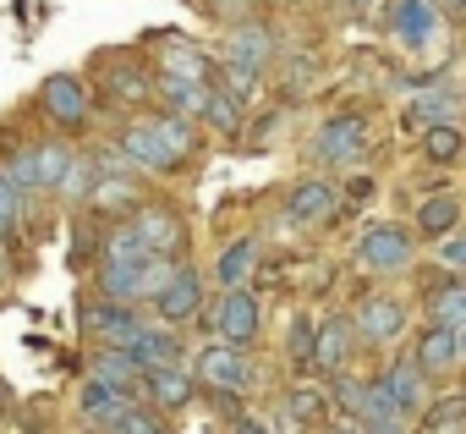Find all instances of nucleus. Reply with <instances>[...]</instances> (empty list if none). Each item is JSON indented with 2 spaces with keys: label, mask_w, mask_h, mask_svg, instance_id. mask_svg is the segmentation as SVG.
I'll use <instances>...</instances> for the list:
<instances>
[{
  "label": "nucleus",
  "mask_w": 466,
  "mask_h": 434,
  "mask_svg": "<svg viewBox=\"0 0 466 434\" xmlns=\"http://www.w3.org/2000/svg\"><path fill=\"white\" fill-rule=\"evenodd\" d=\"M121 154H127V165H137L143 176H176V170L198 154V121H192V116H170V110L132 116V121L121 127Z\"/></svg>",
  "instance_id": "1"
},
{
  "label": "nucleus",
  "mask_w": 466,
  "mask_h": 434,
  "mask_svg": "<svg viewBox=\"0 0 466 434\" xmlns=\"http://www.w3.org/2000/svg\"><path fill=\"white\" fill-rule=\"evenodd\" d=\"M72 143H61V138H39V143H23V149H12L6 154V170L28 198H45V192H61V176H66V165H72Z\"/></svg>",
  "instance_id": "2"
},
{
  "label": "nucleus",
  "mask_w": 466,
  "mask_h": 434,
  "mask_svg": "<svg viewBox=\"0 0 466 434\" xmlns=\"http://www.w3.org/2000/svg\"><path fill=\"white\" fill-rule=\"evenodd\" d=\"M368 149H373V116L368 110H335L329 121H319V132L308 143V154L319 165H335V170L368 160Z\"/></svg>",
  "instance_id": "3"
},
{
  "label": "nucleus",
  "mask_w": 466,
  "mask_h": 434,
  "mask_svg": "<svg viewBox=\"0 0 466 434\" xmlns=\"http://www.w3.org/2000/svg\"><path fill=\"white\" fill-rule=\"evenodd\" d=\"M192 374L219 396H253L258 390V363L248 357V346H230V341H208L192 357Z\"/></svg>",
  "instance_id": "4"
},
{
  "label": "nucleus",
  "mask_w": 466,
  "mask_h": 434,
  "mask_svg": "<svg viewBox=\"0 0 466 434\" xmlns=\"http://www.w3.org/2000/svg\"><path fill=\"white\" fill-rule=\"evenodd\" d=\"M357 270L362 275H400V270H411V259H417V237L406 232V226H395V221H373L362 237H357Z\"/></svg>",
  "instance_id": "5"
},
{
  "label": "nucleus",
  "mask_w": 466,
  "mask_h": 434,
  "mask_svg": "<svg viewBox=\"0 0 466 434\" xmlns=\"http://www.w3.org/2000/svg\"><path fill=\"white\" fill-rule=\"evenodd\" d=\"M39 116L56 127V132H83L88 116H94V88L72 72H56L39 83Z\"/></svg>",
  "instance_id": "6"
},
{
  "label": "nucleus",
  "mask_w": 466,
  "mask_h": 434,
  "mask_svg": "<svg viewBox=\"0 0 466 434\" xmlns=\"http://www.w3.org/2000/svg\"><path fill=\"white\" fill-rule=\"evenodd\" d=\"M127 232L137 237L143 253H159V259H181L187 253V221L170 203H137L127 214Z\"/></svg>",
  "instance_id": "7"
},
{
  "label": "nucleus",
  "mask_w": 466,
  "mask_h": 434,
  "mask_svg": "<svg viewBox=\"0 0 466 434\" xmlns=\"http://www.w3.org/2000/svg\"><path fill=\"white\" fill-rule=\"evenodd\" d=\"M208 330L214 341H230V346H253L264 336V303L242 286V292H219L214 308H208Z\"/></svg>",
  "instance_id": "8"
},
{
  "label": "nucleus",
  "mask_w": 466,
  "mask_h": 434,
  "mask_svg": "<svg viewBox=\"0 0 466 434\" xmlns=\"http://www.w3.org/2000/svg\"><path fill=\"white\" fill-rule=\"evenodd\" d=\"M154 308V319L159 325H170V330H187V325H198L203 319V308H208V292H203V275L181 259L176 264V275H170V286L148 303Z\"/></svg>",
  "instance_id": "9"
},
{
  "label": "nucleus",
  "mask_w": 466,
  "mask_h": 434,
  "mask_svg": "<svg viewBox=\"0 0 466 434\" xmlns=\"http://www.w3.org/2000/svg\"><path fill=\"white\" fill-rule=\"evenodd\" d=\"M351 325H357V341H362V346H395V341L406 336L411 314H406L400 297H390V292H368V297H357Z\"/></svg>",
  "instance_id": "10"
},
{
  "label": "nucleus",
  "mask_w": 466,
  "mask_h": 434,
  "mask_svg": "<svg viewBox=\"0 0 466 434\" xmlns=\"http://www.w3.org/2000/svg\"><path fill=\"white\" fill-rule=\"evenodd\" d=\"M83 330L94 336V346H127L143 330V308L116 303V297H88L83 303Z\"/></svg>",
  "instance_id": "11"
},
{
  "label": "nucleus",
  "mask_w": 466,
  "mask_h": 434,
  "mask_svg": "<svg viewBox=\"0 0 466 434\" xmlns=\"http://www.w3.org/2000/svg\"><path fill=\"white\" fill-rule=\"evenodd\" d=\"M335 214H340V187L324 181V176H308L286 192V221L302 226V232H324Z\"/></svg>",
  "instance_id": "12"
},
{
  "label": "nucleus",
  "mask_w": 466,
  "mask_h": 434,
  "mask_svg": "<svg viewBox=\"0 0 466 434\" xmlns=\"http://www.w3.org/2000/svg\"><path fill=\"white\" fill-rule=\"evenodd\" d=\"M362 341H357V325H351V314H329V319H319V336H313V374H324V379H335V374H346L351 368V352H357Z\"/></svg>",
  "instance_id": "13"
},
{
  "label": "nucleus",
  "mask_w": 466,
  "mask_h": 434,
  "mask_svg": "<svg viewBox=\"0 0 466 434\" xmlns=\"http://www.w3.org/2000/svg\"><path fill=\"white\" fill-rule=\"evenodd\" d=\"M132 390H116V385H105V379H83V390H77V418L94 429V434H116L121 429V418L132 412Z\"/></svg>",
  "instance_id": "14"
},
{
  "label": "nucleus",
  "mask_w": 466,
  "mask_h": 434,
  "mask_svg": "<svg viewBox=\"0 0 466 434\" xmlns=\"http://www.w3.org/2000/svg\"><path fill=\"white\" fill-rule=\"evenodd\" d=\"M225 56L219 61H230V67H248V72H269L275 67V34L264 28V23H253V17H242V23H230L225 28V45H219Z\"/></svg>",
  "instance_id": "15"
},
{
  "label": "nucleus",
  "mask_w": 466,
  "mask_h": 434,
  "mask_svg": "<svg viewBox=\"0 0 466 434\" xmlns=\"http://www.w3.org/2000/svg\"><path fill=\"white\" fill-rule=\"evenodd\" d=\"M99 78H105V99L121 105V110H137V105L154 99V72H143L132 56H105Z\"/></svg>",
  "instance_id": "16"
},
{
  "label": "nucleus",
  "mask_w": 466,
  "mask_h": 434,
  "mask_svg": "<svg viewBox=\"0 0 466 434\" xmlns=\"http://www.w3.org/2000/svg\"><path fill=\"white\" fill-rule=\"evenodd\" d=\"M192 390H198V374L181 368V363H170V368H148L143 374L137 401H148L159 412H181V407H192Z\"/></svg>",
  "instance_id": "17"
},
{
  "label": "nucleus",
  "mask_w": 466,
  "mask_h": 434,
  "mask_svg": "<svg viewBox=\"0 0 466 434\" xmlns=\"http://www.w3.org/2000/svg\"><path fill=\"white\" fill-rule=\"evenodd\" d=\"M127 352L137 357V368H143V374H148V368H170V363H181V357H187L181 330H170V325H159V319H143V330L127 341Z\"/></svg>",
  "instance_id": "18"
},
{
  "label": "nucleus",
  "mask_w": 466,
  "mask_h": 434,
  "mask_svg": "<svg viewBox=\"0 0 466 434\" xmlns=\"http://www.w3.org/2000/svg\"><path fill=\"white\" fill-rule=\"evenodd\" d=\"M411 363H417L428 379H450V374L461 368V341H455V330L428 325V330L411 341Z\"/></svg>",
  "instance_id": "19"
},
{
  "label": "nucleus",
  "mask_w": 466,
  "mask_h": 434,
  "mask_svg": "<svg viewBox=\"0 0 466 434\" xmlns=\"http://www.w3.org/2000/svg\"><path fill=\"white\" fill-rule=\"evenodd\" d=\"M258 259H264V243H258V237H230V243L219 248V259H214V286H219V292H242V286L253 281Z\"/></svg>",
  "instance_id": "20"
},
{
  "label": "nucleus",
  "mask_w": 466,
  "mask_h": 434,
  "mask_svg": "<svg viewBox=\"0 0 466 434\" xmlns=\"http://www.w3.org/2000/svg\"><path fill=\"white\" fill-rule=\"evenodd\" d=\"M390 28H395V39L406 50L433 45V34H439V0H395V6H390Z\"/></svg>",
  "instance_id": "21"
},
{
  "label": "nucleus",
  "mask_w": 466,
  "mask_h": 434,
  "mask_svg": "<svg viewBox=\"0 0 466 434\" xmlns=\"http://www.w3.org/2000/svg\"><path fill=\"white\" fill-rule=\"evenodd\" d=\"M208 83L214 78H181V72H154V99H159V110H170V116H203V99H208Z\"/></svg>",
  "instance_id": "22"
},
{
  "label": "nucleus",
  "mask_w": 466,
  "mask_h": 434,
  "mask_svg": "<svg viewBox=\"0 0 466 434\" xmlns=\"http://www.w3.org/2000/svg\"><path fill=\"white\" fill-rule=\"evenodd\" d=\"M379 379H384V390L395 396V407H400L406 418H422V407H428V374L411 363V352H406V357H390Z\"/></svg>",
  "instance_id": "23"
},
{
  "label": "nucleus",
  "mask_w": 466,
  "mask_h": 434,
  "mask_svg": "<svg viewBox=\"0 0 466 434\" xmlns=\"http://www.w3.org/2000/svg\"><path fill=\"white\" fill-rule=\"evenodd\" d=\"M154 50H159V72H181V78H214V56L203 50V45H192L187 34H159L154 39Z\"/></svg>",
  "instance_id": "24"
},
{
  "label": "nucleus",
  "mask_w": 466,
  "mask_h": 434,
  "mask_svg": "<svg viewBox=\"0 0 466 434\" xmlns=\"http://www.w3.org/2000/svg\"><path fill=\"white\" fill-rule=\"evenodd\" d=\"M88 374L105 379V385H116V390H132V396H137V385H143V368H137V357H132L127 346H94Z\"/></svg>",
  "instance_id": "25"
},
{
  "label": "nucleus",
  "mask_w": 466,
  "mask_h": 434,
  "mask_svg": "<svg viewBox=\"0 0 466 434\" xmlns=\"http://www.w3.org/2000/svg\"><path fill=\"white\" fill-rule=\"evenodd\" d=\"M203 127H214V132H225V138H237L242 132V121H248V105L237 99V94H230L219 78L208 83V99H203V116H198Z\"/></svg>",
  "instance_id": "26"
},
{
  "label": "nucleus",
  "mask_w": 466,
  "mask_h": 434,
  "mask_svg": "<svg viewBox=\"0 0 466 434\" xmlns=\"http://www.w3.org/2000/svg\"><path fill=\"white\" fill-rule=\"evenodd\" d=\"M137 203H148V198H143V187H137L132 176H121V170H116V176H99L94 192H88V209H99V214H132Z\"/></svg>",
  "instance_id": "27"
},
{
  "label": "nucleus",
  "mask_w": 466,
  "mask_h": 434,
  "mask_svg": "<svg viewBox=\"0 0 466 434\" xmlns=\"http://www.w3.org/2000/svg\"><path fill=\"white\" fill-rule=\"evenodd\" d=\"M428 243H439V237H450L455 226H461V198L455 192H433V198H422L417 203V221H411Z\"/></svg>",
  "instance_id": "28"
},
{
  "label": "nucleus",
  "mask_w": 466,
  "mask_h": 434,
  "mask_svg": "<svg viewBox=\"0 0 466 434\" xmlns=\"http://www.w3.org/2000/svg\"><path fill=\"white\" fill-rule=\"evenodd\" d=\"M422 314H428V325L461 330V325H466V281H461V275H450L444 286H433V292H428V303H422Z\"/></svg>",
  "instance_id": "29"
},
{
  "label": "nucleus",
  "mask_w": 466,
  "mask_h": 434,
  "mask_svg": "<svg viewBox=\"0 0 466 434\" xmlns=\"http://www.w3.org/2000/svg\"><path fill=\"white\" fill-rule=\"evenodd\" d=\"M466 154V132L455 127V121H433V127H422V160H433V165H455Z\"/></svg>",
  "instance_id": "30"
},
{
  "label": "nucleus",
  "mask_w": 466,
  "mask_h": 434,
  "mask_svg": "<svg viewBox=\"0 0 466 434\" xmlns=\"http://www.w3.org/2000/svg\"><path fill=\"white\" fill-rule=\"evenodd\" d=\"M455 105H461V94H455L450 83H433V88H422V94L411 99V121H422V127L450 121V116H455Z\"/></svg>",
  "instance_id": "31"
},
{
  "label": "nucleus",
  "mask_w": 466,
  "mask_h": 434,
  "mask_svg": "<svg viewBox=\"0 0 466 434\" xmlns=\"http://www.w3.org/2000/svg\"><path fill=\"white\" fill-rule=\"evenodd\" d=\"M422 434H466V396H444L422 407Z\"/></svg>",
  "instance_id": "32"
},
{
  "label": "nucleus",
  "mask_w": 466,
  "mask_h": 434,
  "mask_svg": "<svg viewBox=\"0 0 466 434\" xmlns=\"http://www.w3.org/2000/svg\"><path fill=\"white\" fill-rule=\"evenodd\" d=\"M94 181H99V165H94V154H72V165H66V176H61V192H56V198H66V203H88Z\"/></svg>",
  "instance_id": "33"
},
{
  "label": "nucleus",
  "mask_w": 466,
  "mask_h": 434,
  "mask_svg": "<svg viewBox=\"0 0 466 434\" xmlns=\"http://www.w3.org/2000/svg\"><path fill=\"white\" fill-rule=\"evenodd\" d=\"M313 336H319V319L291 314V325H286V357H291L297 368H308V363H313Z\"/></svg>",
  "instance_id": "34"
},
{
  "label": "nucleus",
  "mask_w": 466,
  "mask_h": 434,
  "mask_svg": "<svg viewBox=\"0 0 466 434\" xmlns=\"http://www.w3.org/2000/svg\"><path fill=\"white\" fill-rule=\"evenodd\" d=\"M280 412L297 418V423H319V418H324V390L297 385V390H286V407H280Z\"/></svg>",
  "instance_id": "35"
},
{
  "label": "nucleus",
  "mask_w": 466,
  "mask_h": 434,
  "mask_svg": "<svg viewBox=\"0 0 466 434\" xmlns=\"http://www.w3.org/2000/svg\"><path fill=\"white\" fill-rule=\"evenodd\" d=\"M214 78H219L230 94H237L242 105H253V99H258V88H264V78H258V72H248V67H230V61H219V67H214Z\"/></svg>",
  "instance_id": "36"
},
{
  "label": "nucleus",
  "mask_w": 466,
  "mask_h": 434,
  "mask_svg": "<svg viewBox=\"0 0 466 434\" xmlns=\"http://www.w3.org/2000/svg\"><path fill=\"white\" fill-rule=\"evenodd\" d=\"M116 434H170V423H165V412H159V407L132 401V412L121 418V429H116Z\"/></svg>",
  "instance_id": "37"
},
{
  "label": "nucleus",
  "mask_w": 466,
  "mask_h": 434,
  "mask_svg": "<svg viewBox=\"0 0 466 434\" xmlns=\"http://www.w3.org/2000/svg\"><path fill=\"white\" fill-rule=\"evenodd\" d=\"M0 221H6L12 232H17V226L28 221V192H23V187H17V181L6 176V170H0Z\"/></svg>",
  "instance_id": "38"
},
{
  "label": "nucleus",
  "mask_w": 466,
  "mask_h": 434,
  "mask_svg": "<svg viewBox=\"0 0 466 434\" xmlns=\"http://www.w3.org/2000/svg\"><path fill=\"white\" fill-rule=\"evenodd\" d=\"M439 264L444 270H466V226H455L450 237H439Z\"/></svg>",
  "instance_id": "39"
},
{
  "label": "nucleus",
  "mask_w": 466,
  "mask_h": 434,
  "mask_svg": "<svg viewBox=\"0 0 466 434\" xmlns=\"http://www.w3.org/2000/svg\"><path fill=\"white\" fill-rule=\"evenodd\" d=\"M362 434H411V418H384V423H368Z\"/></svg>",
  "instance_id": "40"
},
{
  "label": "nucleus",
  "mask_w": 466,
  "mask_h": 434,
  "mask_svg": "<svg viewBox=\"0 0 466 434\" xmlns=\"http://www.w3.org/2000/svg\"><path fill=\"white\" fill-rule=\"evenodd\" d=\"M230 434H269L258 418H237V423H230Z\"/></svg>",
  "instance_id": "41"
},
{
  "label": "nucleus",
  "mask_w": 466,
  "mask_h": 434,
  "mask_svg": "<svg viewBox=\"0 0 466 434\" xmlns=\"http://www.w3.org/2000/svg\"><path fill=\"white\" fill-rule=\"evenodd\" d=\"M324 434H362V423H340V429H324Z\"/></svg>",
  "instance_id": "42"
},
{
  "label": "nucleus",
  "mask_w": 466,
  "mask_h": 434,
  "mask_svg": "<svg viewBox=\"0 0 466 434\" xmlns=\"http://www.w3.org/2000/svg\"><path fill=\"white\" fill-rule=\"evenodd\" d=\"M455 341H461V363H466V325H461V330H455Z\"/></svg>",
  "instance_id": "43"
},
{
  "label": "nucleus",
  "mask_w": 466,
  "mask_h": 434,
  "mask_svg": "<svg viewBox=\"0 0 466 434\" xmlns=\"http://www.w3.org/2000/svg\"><path fill=\"white\" fill-rule=\"evenodd\" d=\"M6 243H12V226H6V221H0V248H6Z\"/></svg>",
  "instance_id": "44"
},
{
  "label": "nucleus",
  "mask_w": 466,
  "mask_h": 434,
  "mask_svg": "<svg viewBox=\"0 0 466 434\" xmlns=\"http://www.w3.org/2000/svg\"><path fill=\"white\" fill-rule=\"evenodd\" d=\"M269 6H291V0H269Z\"/></svg>",
  "instance_id": "45"
}]
</instances>
